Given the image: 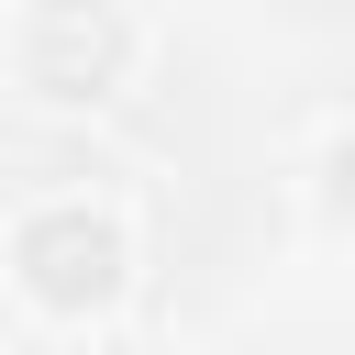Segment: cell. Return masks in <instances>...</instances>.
Returning a JSON list of instances; mask_svg holds the SVG:
<instances>
[{
    "mask_svg": "<svg viewBox=\"0 0 355 355\" xmlns=\"http://www.w3.org/2000/svg\"><path fill=\"white\" fill-rule=\"evenodd\" d=\"M11 277H22V300H33V311L89 322V311H111V300H122L133 244H122V222H111V211L55 200V211H33V222L11 233Z\"/></svg>",
    "mask_w": 355,
    "mask_h": 355,
    "instance_id": "cell-1",
    "label": "cell"
},
{
    "mask_svg": "<svg viewBox=\"0 0 355 355\" xmlns=\"http://www.w3.org/2000/svg\"><path fill=\"white\" fill-rule=\"evenodd\" d=\"M122 78H133V22L111 0H44L22 22V89L78 111V100H111Z\"/></svg>",
    "mask_w": 355,
    "mask_h": 355,
    "instance_id": "cell-2",
    "label": "cell"
},
{
    "mask_svg": "<svg viewBox=\"0 0 355 355\" xmlns=\"http://www.w3.org/2000/svg\"><path fill=\"white\" fill-rule=\"evenodd\" d=\"M322 211L355 233V133H333V155H322Z\"/></svg>",
    "mask_w": 355,
    "mask_h": 355,
    "instance_id": "cell-3",
    "label": "cell"
}]
</instances>
